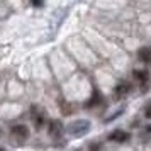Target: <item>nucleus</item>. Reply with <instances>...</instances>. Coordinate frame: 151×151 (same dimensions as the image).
<instances>
[{
  "instance_id": "obj_4",
  "label": "nucleus",
  "mask_w": 151,
  "mask_h": 151,
  "mask_svg": "<svg viewBox=\"0 0 151 151\" xmlns=\"http://www.w3.org/2000/svg\"><path fill=\"white\" fill-rule=\"evenodd\" d=\"M129 137H131L129 132H126L122 129H116L109 134V141H112V143H127Z\"/></svg>"
},
{
  "instance_id": "obj_3",
  "label": "nucleus",
  "mask_w": 151,
  "mask_h": 151,
  "mask_svg": "<svg viewBox=\"0 0 151 151\" xmlns=\"http://www.w3.org/2000/svg\"><path fill=\"white\" fill-rule=\"evenodd\" d=\"M131 90H132V85L129 82H119L116 85V88H114V97L119 100V99H122V97L127 95Z\"/></svg>"
},
{
  "instance_id": "obj_5",
  "label": "nucleus",
  "mask_w": 151,
  "mask_h": 151,
  "mask_svg": "<svg viewBox=\"0 0 151 151\" xmlns=\"http://www.w3.org/2000/svg\"><path fill=\"white\" fill-rule=\"evenodd\" d=\"M10 132H12V136L19 137V139H27L29 137V127L26 124H14Z\"/></svg>"
},
{
  "instance_id": "obj_7",
  "label": "nucleus",
  "mask_w": 151,
  "mask_h": 151,
  "mask_svg": "<svg viewBox=\"0 0 151 151\" xmlns=\"http://www.w3.org/2000/svg\"><path fill=\"white\" fill-rule=\"evenodd\" d=\"M132 75H134V78H136L137 82L143 85L141 88H143V92H144L146 87H148V83H150V71H146V70H134Z\"/></svg>"
},
{
  "instance_id": "obj_1",
  "label": "nucleus",
  "mask_w": 151,
  "mask_h": 151,
  "mask_svg": "<svg viewBox=\"0 0 151 151\" xmlns=\"http://www.w3.org/2000/svg\"><path fill=\"white\" fill-rule=\"evenodd\" d=\"M88 131H90V121H87V119L73 121V122L68 124V127H66V132H68L70 136H75V137L85 136Z\"/></svg>"
},
{
  "instance_id": "obj_8",
  "label": "nucleus",
  "mask_w": 151,
  "mask_h": 151,
  "mask_svg": "<svg viewBox=\"0 0 151 151\" xmlns=\"http://www.w3.org/2000/svg\"><path fill=\"white\" fill-rule=\"evenodd\" d=\"M137 56H139V60L146 65H151V48H141L137 51Z\"/></svg>"
},
{
  "instance_id": "obj_10",
  "label": "nucleus",
  "mask_w": 151,
  "mask_h": 151,
  "mask_svg": "<svg viewBox=\"0 0 151 151\" xmlns=\"http://www.w3.org/2000/svg\"><path fill=\"white\" fill-rule=\"evenodd\" d=\"M144 116L148 117V119H151V102L146 105V109H144Z\"/></svg>"
},
{
  "instance_id": "obj_12",
  "label": "nucleus",
  "mask_w": 151,
  "mask_h": 151,
  "mask_svg": "<svg viewBox=\"0 0 151 151\" xmlns=\"http://www.w3.org/2000/svg\"><path fill=\"white\" fill-rule=\"evenodd\" d=\"M90 150L92 151H99L100 150V144H90Z\"/></svg>"
},
{
  "instance_id": "obj_13",
  "label": "nucleus",
  "mask_w": 151,
  "mask_h": 151,
  "mask_svg": "<svg viewBox=\"0 0 151 151\" xmlns=\"http://www.w3.org/2000/svg\"><path fill=\"white\" fill-rule=\"evenodd\" d=\"M0 151H5V150H4V148H0Z\"/></svg>"
},
{
  "instance_id": "obj_9",
  "label": "nucleus",
  "mask_w": 151,
  "mask_h": 151,
  "mask_svg": "<svg viewBox=\"0 0 151 151\" xmlns=\"http://www.w3.org/2000/svg\"><path fill=\"white\" fill-rule=\"evenodd\" d=\"M100 102H102V95H100V92H99L97 88H93L92 99H90L88 102H87V107H93V105H99Z\"/></svg>"
},
{
  "instance_id": "obj_11",
  "label": "nucleus",
  "mask_w": 151,
  "mask_h": 151,
  "mask_svg": "<svg viewBox=\"0 0 151 151\" xmlns=\"http://www.w3.org/2000/svg\"><path fill=\"white\" fill-rule=\"evenodd\" d=\"M31 4H32L34 7H42V5H44V0H31Z\"/></svg>"
},
{
  "instance_id": "obj_6",
  "label": "nucleus",
  "mask_w": 151,
  "mask_h": 151,
  "mask_svg": "<svg viewBox=\"0 0 151 151\" xmlns=\"http://www.w3.org/2000/svg\"><path fill=\"white\" fill-rule=\"evenodd\" d=\"M63 131H65V127H63V124H61V121H51L49 122V127H48V132H49V136L51 137H61V134H63Z\"/></svg>"
},
{
  "instance_id": "obj_2",
  "label": "nucleus",
  "mask_w": 151,
  "mask_h": 151,
  "mask_svg": "<svg viewBox=\"0 0 151 151\" xmlns=\"http://www.w3.org/2000/svg\"><path fill=\"white\" fill-rule=\"evenodd\" d=\"M31 117H32V122H34L36 129H41L42 126H44V119H46V114H44V110L41 107H37V105H32L31 107Z\"/></svg>"
}]
</instances>
